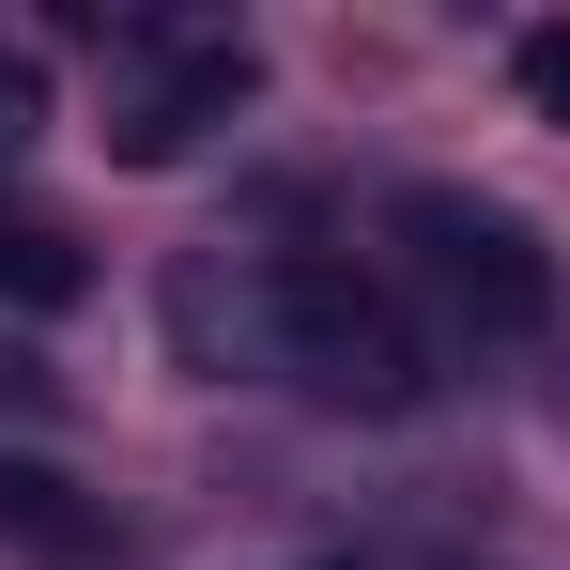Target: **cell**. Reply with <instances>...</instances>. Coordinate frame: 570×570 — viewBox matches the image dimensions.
<instances>
[{"mask_svg": "<svg viewBox=\"0 0 570 570\" xmlns=\"http://www.w3.org/2000/svg\"><path fill=\"white\" fill-rule=\"evenodd\" d=\"M509 78H524L540 124H570V31H524V47H509Z\"/></svg>", "mask_w": 570, "mask_h": 570, "instance_id": "cell-6", "label": "cell"}, {"mask_svg": "<svg viewBox=\"0 0 570 570\" xmlns=\"http://www.w3.org/2000/svg\"><path fill=\"white\" fill-rule=\"evenodd\" d=\"M263 324H278V355L324 385V401H371V416H401V401L432 385V371H416V340H401V308H385L355 263H293V278L263 293Z\"/></svg>", "mask_w": 570, "mask_h": 570, "instance_id": "cell-2", "label": "cell"}, {"mask_svg": "<svg viewBox=\"0 0 570 570\" xmlns=\"http://www.w3.org/2000/svg\"><path fill=\"white\" fill-rule=\"evenodd\" d=\"M216 108H247V47H186V62H170L155 94L124 108V155H139V170H155V155H186Z\"/></svg>", "mask_w": 570, "mask_h": 570, "instance_id": "cell-3", "label": "cell"}, {"mask_svg": "<svg viewBox=\"0 0 570 570\" xmlns=\"http://www.w3.org/2000/svg\"><path fill=\"white\" fill-rule=\"evenodd\" d=\"M0 308H78V247L47 216H0Z\"/></svg>", "mask_w": 570, "mask_h": 570, "instance_id": "cell-4", "label": "cell"}, {"mask_svg": "<svg viewBox=\"0 0 570 570\" xmlns=\"http://www.w3.org/2000/svg\"><path fill=\"white\" fill-rule=\"evenodd\" d=\"M0 524L47 540V556H78V509H62V478H47V463H0Z\"/></svg>", "mask_w": 570, "mask_h": 570, "instance_id": "cell-5", "label": "cell"}, {"mask_svg": "<svg viewBox=\"0 0 570 570\" xmlns=\"http://www.w3.org/2000/svg\"><path fill=\"white\" fill-rule=\"evenodd\" d=\"M401 247H416V278H432V308H448L463 340H540V324H556V247H540L509 200L416 186L401 200Z\"/></svg>", "mask_w": 570, "mask_h": 570, "instance_id": "cell-1", "label": "cell"}]
</instances>
